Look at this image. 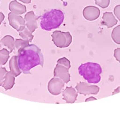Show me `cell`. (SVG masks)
<instances>
[{
  "label": "cell",
  "instance_id": "1",
  "mask_svg": "<svg viewBox=\"0 0 120 114\" xmlns=\"http://www.w3.org/2000/svg\"><path fill=\"white\" fill-rule=\"evenodd\" d=\"M19 67L25 74L30 73V70L34 67L43 66V57L41 49L34 45H29L18 53Z\"/></svg>",
  "mask_w": 120,
  "mask_h": 114
},
{
  "label": "cell",
  "instance_id": "2",
  "mask_svg": "<svg viewBox=\"0 0 120 114\" xmlns=\"http://www.w3.org/2000/svg\"><path fill=\"white\" fill-rule=\"evenodd\" d=\"M64 19L63 13L60 10L54 9L44 13L41 18L40 26L42 29L51 31L59 28Z\"/></svg>",
  "mask_w": 120,
  "mask_h": 114
},
{
  "label": "cell",
  "instance_id": "3",
  "mask_svg": "<svg viewBox=\"0 0 120 114\" xmlns=\"http://www.w3.org/2000/svg\"><path fill=\"white\" fill-rule=\"evenodd\" d=\"M79 75L90 84H97L100 81L102 72L101 66L97 63L87 62L81 64L78 68Z\"/></svg>",
  "mask_w": 120,
  "mask_h": 114
},
{
  "label": "cell",
  "instance_id": "4",
  "mask_svg": "<svg viewBox=\"0 0 120 114\" xmlns=\"http://www.w3.org/2000/svg\"><path fill=\"white\" fill-rule=\"evenodd\" d=\"M51 36L54 45L58 48L68 47L72 42V36L69 31H55L53 32Z\"/></svg>",
  "mask_w": 120,
  "mask_h": 114
},
{
  "label": "cell",
  "instance_id": "5",
  "mask_svg": "<svg viewBox=\"0 0 120 114\" xmlns=\"http://www.w3.org/2000/svg\"><path fill=\"white\" fill-rule=\"evenodd\" d=\"M75 89L79 93L84 96L89 95H97L100 88L97 85L87 84L86 82H79L75 86Z\"/></svg>",
  "mask_w": 120,
  "mask_h": 114
},
{
  "label": "cell",
  "instance_id": "6",
  "mask_svg": "<svg viewBox=\"0 0 120 114\" xmlns=\"http://www.w3.org/2000/svg\"><path fill=\"white\" fill-rule=\"evenodd\" d=\"M9 24L18 32H20L26 28L25 21L21 16L10 12L8 14Z\"/></svg>",
  "mask_w": 120,
  "mask_h": 114
},
{
  "label": "cell",
  "instance_id": "7",
  "mask_svg": "<svg viewBox=\"0 0 120 114\" xmlns=\"http://www.w3.org/2000/svg\"><path fill=\"white\" fill-rule=\"evenodd\" d=\"M65 85L64 82L61 79L54 77L48 82V91L53 95H59L62 92Z\"/></svg>",
  "mask_w": 120,
  "mask_h": 114
},
{
  "label": "cell",
  "instance_id": "8",
  "mask_svg": "<svg viewBox=\"0 0 120 114\" xmlns=\"http://www.w3.org/2000/svg\"><path fill=\"white\" fill-rule=\"evenodd\" d=\"M69 70L66 66L57 64L54 70V76L63 80L65 83H68L71 80Z\"/></svg>",
  "mask_w": 120,
  "mask_h": 114
},
{
  "label": "cell",
  "instance_id": "9",
  "mask_svg": "<svg viewBox=\"0 0 120 114\" xmlns=\"http://www.w3.org/2000/svg\"><path fill=\"white\" fill-rule=\"evenodd\" d=\"M100 14L99 9L93 6H86L83 10V15L84 18L90 21L95 20L99 18Z\"/></svg>",
  "mask_w": 120,
  "mask_h": 114
},
{
  "label": "cell",
  "instance_id": "10",
  "mask_svg": "<svg viewBox=\"0 0 120 114\" xmlns=\"http://www.w3.org/2000/svg\"><path fill=\"white\" fill-rule=\"evenodd\" d=\"M26 28L33 33L38 28L37 18L33 11L28 12L24 16Z\"/></svg>",
  "mask_w": 120,
  "mask_h": 114
},
{
  "label": "cell",
  "instance_id": "11",
  "mask_svg": "<svg viewBox=\"0 0 120 114\" xmlns=\"http://www.w3.org/2000/svg\"><path fill=\"white\" fill-rule=\"evenodd\" d=\"M63 99L66 103H73L77 100L78 93L72 87H66L65 90L62 92Z\"/></svg>",
  "mask_w": 120,
  "mask_h": 114
},
{
  "label": "cell",
  "instance_id": "12",
  "mask_svg": "<svg viewBox=\"0 0 120 114\" xmlns=\"http://www.w3.org/2000/svg\"><path fill=\"white\" fill-rule=\"evenodd\" d=\"M15 40L11 36L7 35L0 41V50L3 49L7 50L10 53L13 51Z\"/></svg>",
  "mask_w": 120,
  "mask_h": 114
},
{
  "label": "cell",
  "instance_id": "13",
  "mask_svg": "<svg viewBox=\"0 0 120 114\" xmlns=\"http://www.w3.org/2000/svg\"><path fill=\"white\" fill-rule=\"evenodd\" d=\"M103 20L101 24L106 26L108 28H111L116 25L118 21L114 16L112 12H106L103 13L102 17Z\"/></svg>",
  "mask_w": 120,
  "mask_h": 114
},
{
  "label": "cell",
  "instance_id": "14",
  "mask_svg": "<svg viewBox=\"0 0 120 114\" xmlns=\"http://www.w3.org/2000/svg\"><path fill=\"white\" fill-rule=\"evenodd\" d=\"M9 9L11 12L18 15L22 14L27 11L26 6L19 3L16 0H12L10 3Z\"/></svg>",
  "mask_w": 120,
  "mask_h": 114
},
{
  "label": "cell",
  "instance_id": "15",
  "mask_svg": "<svg viewBox=\"0 0 120 114\" xmlns=\"http://www.w3.org/2000/svg\"><path fill=\"white\" fill-rule=\"evenodd\" d=\"M15 76L11 72H6L2 84L3 87L6 91L11 90L14 86L15 82Z\"/></svg>",
  "mask_w": 120,
  "mask_h": 114
},
{
  "label": "cell",
  "instance_id": "16",
  "mask_svg": "<svg viewBox=\"0 0 120 114\" xmlns=\"http://www.w3.org/2000/svg\"><path fill=\"white\" fill-rule=\"evenodd\" d=\"M9 66L10 72L14 74L15 77L18 76L21 73V71L18 65L17 56H13L11 58L9 62Z\"/></svg>",
  "mask_w": 120,
  "mask_h": 114
},
{
  "label": "cell",
  "instance_id": "17",
  "mask_svg": "<svg viewBox=\"0 0 120 114\" xmlns=\"http://www.w3.org/2000/svg\"><path fill=\"white\" fill-rule=\"evenodd\" d=\"M29 43L23 39H16L14 42L13 51L15 54H18L19 51L29 45Z\"/></svg>",
  "mask_w": 120,
  "mask_h": 114
},
{
  "label": "cell",
  "instance_id": "18",
  "mask_svg": "<svg viewBox=\"0 0 120 114\" xmlns=\"http://www.w3.org/2000/svg\"><path fill=\"white\" fill-rule=\"evenodd\" d=\"M19 35L23 40L30 43L32 42L34 38L32 33L27 28L19 32Z\"/></svg>",
  "mask_w": 120,
  "mask_h": 114
},
{
  "label": "cell",
  "instance_id": "19",
  "mask_svg": "<svg viewBox=\"0 0 120 114\" xmlns=\"http://www.w3.org/2000/svg\"><path fill=\"white\" fill-rule=\"evenodd\" d=\"M10 53L6 49L0 50V67L4 65L10 58Z\"/></svg>",
  "mask_w": 120,
  "mask_h": 114
},
{
  "label": "cell",
  "instance_id": "20",
  "mask_svg": "<svg viewBox=\"0 0 120 114\" xmlns=\"http://www.w3.org/2000/svg\"><path fill=\"white\" fill-rule=\"evenodd\" d=\"M111 37L115 43L120 45V25L117 26L113 29Z\"/></svg>",
  "mask_w": 120,
  "mask_h": 114
},
{
  "label": "cell",
  "instance_id": "21",
  "mask_svg": "<svg viewBox=\"0 0 120 114\" xmlns=\"http://www.w3.org/2000/svg\"><path fill=\"white\" fill-rule=\"evenodd\" d=\"M57 64L66 66L69 69L71 67L70 61L68 60L66 57H63L59 59L57 61Z\"/></svg>",
  "mask_w": 120,
  "mask_h": 114
},
{
  "label": "cell",
  "instance_id": "22",
  "mask_svg": "<svg viewBox=\"0 0 120 114\" xmlns=\"http://www.w3.org/2000/svg\"><path fill=\"white\" fill-rule=\"evenodd\" d=\"M96 5L102 9L107 8L110 4V0H94Z\"/></svg>",
  "mask_w": 120,
  "mask_h": 114
},
{
  "label": "cell",
  "instance_id": "23",
  "mask_svg": "<svg viewBox=\"0 0 120 114\" xmlns=\"http://www.w3.org/2000/svg\"><path fill=\"white\" fill-rule=\"evenodd\" d=\"M7 72L6 71V68L1 67H0V86H2L4 80L5 76Z\"/></svg>",
  "mask_w": 120,
  "mask_h": 114
},
{
  "label": "cell",
  "instance_id": "24",
  "mask_svg": "<svg viewBox=\"0 0 120 114\" xmlns=\"http://www.w3.org/2000/svg\"><path fill=\"white\" fill-rule=\"evenodd\" d=\"M114 14L120 21V5L115 7L114 9Z\"/></svg>",
  "mask_w": 120,
  "mask_h": 114
},
{
  "label": "cell",
  "instance_id": "25",
  "mask_svg": "<svg viewBox=\"0 0 120 114\" xmlns=\"http://www.w3.org/2000/svg\"><path fill=\"white\" fill-rule=\"evenodd\" d=\"M114 56L116 59L120 62V48H117L114 50Z\"/></svg>",
  "mask_w": 120,
  "mask_h": 114
},
{
  "label": "cell",
  "instance_id": "26",
  "mask_svg": "<svg viewBox=\"0 0 120 114\" xmlns=\"http://www.w3.org/2000/svg\"><path fill=\"white\" fill-rule=\"evenodd\" d=\"M5 15L2 12H0V25L2 22V21L4 20Z\"/></svg>",
  "mask_w": 120,
  "mask_h": 114
},
{
  "label": "cell",
  "instance_id": "27",
  "mask_svg": "<svg viewBox=\"0 0 120 114\" xmlns=\"http://www.w3.org/2000/svg\"><path fill=\"white\" fill-rule=\"evenodd\" d=\"M97 100L96 98L93 97H90L88 98H87L86 100H85V102H89V101H93V100Z\"/></svg>",
  "mask_w": 120,
  "mask_h": 114
},
{
  "label": "cell",
  "instance_id": "28",
  "mask_svg": "<svg viewBox=\"0 0 120 114\" xmlns=\"http://www.w3.org/2000/svg\"><path fill=\"white\" fill-rule=\"evenodd\" d=\"M120 92V87H118L115 90H114V92L112 93V95H114L115 94H116Z\"/></svg>",
  "mask_w": 120,
  "mask_h": 114
},
{
  "label": "cell",
  "instance_id": "29",
  "mask_svg": "<svg viewBox=\"0 0 120 114\" xmlns=\"http://www.w3.org/2000/svg\"><path fill=\"white\" fill-rule=\"evenodd\" d=\"M20 1L24 3V4H30L32 0H19Z\"/></svg>",
  "mask_w": 120,
  "mask_h": 114
},
{
  "label": "cell",
  "instance_id": "30",
  "mask_svg": "<svg viewBox=\"0 0 120 114\" xmlns=\"http://www.w3.org/2000/svg\"><path fill=\"white\" fill-rule=\"evenodd\" d=\"M61 0V1H62V0Z\"/></svg>",
  "mask_w": 120,
  "mask_h": 114
},
{
  "label": "cell",
  "instance_id": "31",
  "mask_svg": "<svg viewBox=\"0 0 120 114\" xmlns=\"http://www.w3.org/2000/svg\"></svg>",
  "mask_w": 120,
  "mask_h": 114
}]
</instances>
